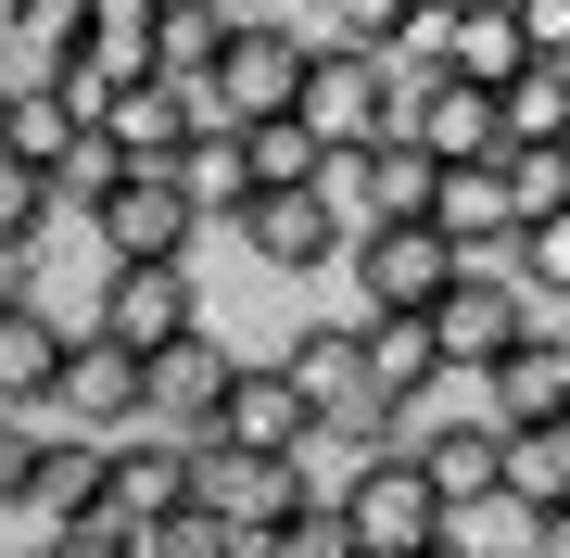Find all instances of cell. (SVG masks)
Segmentation results:
<instances>
[{
  "label": "cell",
  "instance_id": "6da1fadb",
  "mask_svg": "<svg viewBox=\"0 0 570 558\" xmlns=\"http://www.w3.org/2000/svg\"><path fill=\"white\" fill-rule=\"evenodd\" d=\"M292 127L317 153H381L406 140V77L381 51H343V39H305V89H292Z\"/></svg>",
  "mask_w": 570,
  "mask_h": 558
},
{
  "label": "cell",
  "instance_id": "7a4b0ae2",
  "mask_svg": "<svg viewBox=\"0 0 570 558\" xmlns=\"http://www.w3.org/2000/svg\"><path fill=\"white\" fill-rule=\"evenodd\" d=\"M330 508H343L355 558H431V546H444V496L419 482V457H406V444H367L355 470L330 482Z\"/></svg>",
  "mask_w": 570,
  "mask_h": 558
},
{
  "label": "cell",
  "instance_id": "3957f363",
  "mask_svg": "<svg viewBox=\"0 0 570 558\" xmlns=\"http://www.w3.org/2000/svg\"><path fill=\"white\" fill-rule=\"evenodd\" d=\"M279 381L305 393V419H317L330 444H355V457H367V444H393V419H406V407L381 393V369H367L355 317H343V331H305V343L279 355Z\"/></svg>",
  "mask_w": 570,
  "mask_h": 558
},
{
  "label": "cell",
  "instance_id": "277c9868",
  "mask_svg": "<svg viewBox=\"0 0 570 558\" xmlns=\"http://www.w3.org/2000/svg\"><path fill=\"white\" fill-rule=\"evenodd\" d=\"M292 89H305V26H228L216 63L190 77V115L204 127H266V115H292Z\"/></svg>",
  "mask_w": 570,
  "mask_h": 558
},
{
  "label": "cell",
  "instance_id": "5b68a950",
  "mask_svg": "<svg viewBox=\"0 0 570 558\" xmlns=\"http://www.w3.org/2000/svg\"><path fill=\"white\" fill-rule=\"evenodd\" d=\"M532 343V292L508 267H469L456 254V280L431 292V355H444V381H482L494 355H520Z\"/></svg>",
  "mask_w": 570,
  "mask_h": 558
},
{
  "label": "cell",
  "instance_id": "8992f818",
  "mask_svg": "<svg viewBox=\"0 0 570 558\" xmlns=\"http://www.w3.org/2000/svg\"><path fill=\"white\" fill-rule=\"evenodd\" d=\"M39 432H77V444H127L140 432V355H115L102 331L63 343V369L39 393Z\"/></svg>",
  "mask_w": 570,
  "mask_h": 558
},
{
  "label": "cell",
  "instance_id": "52a82bcc",
  "mask_svg": "<svg viewBox=\"0 0 570 558\" xmlns=\"http://www.w3.org/2000/svg\"><path fill=\"white\" fill-rule=\"evenodd\" d=\"M89 228H102L115 267H190V242H204V216H190L178 166H127L102 204H89Z\"/></svg>",
  "mask_w": 570,
  "mask_h": 558
},
{
  "label": "cell",
  "instance_id": "ba28073f",
  "mask_svg": "<svg viewBox=\"0 0 570 558\" xmlns=\"http://www.w3.org/2000/svg\"><path fill=\"white\" fill-rule=\"evenodd\" d=\"M317 482H305V457H242V444H190V508L228 520V533H266V520H292Z\"/></svg>",
  "mask_w": 570,
  "mask_h": 558
},
{
  "label": "cell",
  "instance_id": "9c48e42d",
  "mask_svg": "<svg viewBox=\"0 0 570 558\" xmlns=\"http://www.w3.org/2000/svg\"><path fill=\"white\" fill-rule=\"evenodd\" d=\"M228 355L216 331H190V343H165V355H140V432H165V444H204L216 432V393H228Z\"/></svg>",
  "mask_w": 570,
  "mask_h": 558
},
{
  "label": "cell",
  "instance_id": "30bf717a",
  "mask_svg": "<svg viewBox=\"0 0 570 558\" xmlns=\"http://www.w3.org/2000/svg\"><path fill=\"white\" fill-rule=\"evenodd\" d=\"M115 355H165L204 331V292H190V267H115L102 280V317H89Z\"/></svg>",
  "mask_w": 570,
  "mask_h": 558
},
{
  "label": "cell",
  "instance_id": "8fae6325",
  "mask_svg": "<svg viewBox=\"0 0 570 558\" xmlns=\"http://www.w3.org/2000/svg\"><path fill=\"white\" fill-rule=\"evenodd\" d=\"M355 254V292H367V317H431V292L456 280V254L431 242L419 216H393V228H367V242H343Z\"/></svg>",
  "mask_w": 570,
  "mask_h": 558
},
{
  "label": "cell",
  "instance_id": "7c38bea8",
  "mask_svg": "<svg viewBox=\"0 0 570 558\" xmlns=\"http://www.w3.org/2000/svg\"><path fill=\"white\" fill-rule=\"evenodd\" d=\"M102 140H115V166H178L204 140V115H190L178 77H115L102 89Z\"/></svg>",
  "mask_w": 570,
  "mask_h": 558
},
{
  "label": "cell",
  "instance_id": "4fadbf2b",
  "mask_svg": "<svg viewBox=\"0 0 570 558\" xmlns=\"http://www.w3.org/2000/svg\"><path fill=\"white\" fill-rule=\"evenodd\" d=\"M204 444H242V457H305V444H317V419H305V393L279 381V355H266V369H228Z\"/></svg>",
  "mask_w": 570,
  "mask_h": 558
},
{
  "label": "cell",
  "instance_id": "5bb4252c",
  "mask_svg": "<svg viewBox=\"0 0 570 558\" xmlns=\"http://www.w3.org/2000/svg\"><path fill=\"white\" fill-rule=\"evenodd\" d=\"M165 508H190V444H165V432L102 444V508H89V520L140 533V520H165Z\"/></svg>",
  "mask_w": 570,
  "mask_h": 558
},
{
  "label": "cell",
  "instance_id": "9a60e30c",
  "mask_svg": "<svg viewBox=\"0 0 570 558\" xmlns=\"http://www.w3.org/2000/svg\"><path fill=\"white\" fill-rule=\"evenodd\" d=\"M406 140L431 166H494V89L469 77H406Z\"/></svg>",
  "mask_w": 570,
  "mask_h": 558
},
{
  "label": "cell",
  "instance_id": "2e32d148",
  "mask_svg": "<svg viewBox=\"0 0 570 558\" xmlns=\"http://www.w3.org/2000/svg\"><path fill=\"white\" fill-rule=\"evenodd\" d=\"M63 317L39 305V292H0V419H39V393H51V369H63Z\"/></svg>",
  "mask_w": 570,
  "mask_h": 558
},
{
  "label": "cell",
  "instance_id": "e0dca14e",
  "mask_svg": "<svg viewBox=\"0 0 570 558\" xmlns=\"http://www.w3.org/2000/svg\"><path fill=\"white\" fill-rule=\"evenodd\" d=\"M532 63V39H520V0H444V77H469V89H508Z\"/></svg>",
  "mask_w": 570,
  "mask_h": 558
},
{
  "label": "cell",
  "instance_id": "ac0fdd59",
  "mask_svg": "<svg viewBox=\"0 0 570 558\" xmlns=\"http://www.w3.org/2000/svg\"><path fill=\"white\" fill-rule=\"evenodd\" d=\"M494 153H570V63H520L494 89Z\"/></svg>",
  "mask_w": 570,
  "mask_h": 558
},
{
  "label": "cell",
  "instance_id": "d6986e66",
  "mask_svg": "<svg viewBox=\"0 0 570 558\" xmlns=\"http://www.w3.org/2000/svg\"><path fill=\"white\" fill-rule=\"evenodd\" d=\"M494 496L508 508H570V419H532V432H494Z\"/></svg>",
  "mask_w": 570,
  "mask_h": 558
},
{
  "label": "cell",
  "instance_id": "ffe728a7",
  "mask_svg": "<svg viewBox=\"0 0 570 558\" xmlns=\"http://www.w3.org/2000/svg\"><path fill=\"white\" fill-rule=\"evenodd\" d=\"M228 228H242L266 267H330V254H343V242H330V216H317V190H254Z\"/></svg>",
  "mask_w": 570,
  "mask_h": 558
},
{
  "label": "cell",
  "instance_id": "44dd1931",
  "mask_svg": "<svg viewBox=\"0 0 570 558\" xmlns=\"http://www.w3.org/2000/svg\"><path fill=\"white\" fill-rule=\"evenodd\" d=\"M77 140H89V115L63 102V89H0V153H13L26 178H51Z\"/></svg>",
  "mask_w": 570,
  "mask_h": 558
},
{
  "label": "cell",
  "instance_id": "7402d4cb",
  "mask_svg": "<svg viewBox=\"0 0 570 558\" xmlns=\"http://www.w3.org/2000/svg\"><path fill=\"white\" fill-rule=\"evenodd\" d=\"M26 508L77 533V520L102 508V444H77V432H39V457H26Z\"/></svg>",
  "mask_w": 570,
  "mask_h": 558
},
{
  "label": "cell",
  "instance_id": "603a6c76",
  "mask_svg": "<svg viewBox=\"0 0 570 558\" xmlns=\"http://www.w3.org/2000/svg\"><path fill=\"white\" fill-rule=\"evenodd\" d=\"M406 457H419V482H431L444 508H482V496H494V432H482V419H444V432H419Z\"/></svg>",
  "mask_w": 570,
  "mask_h": 558
},
{
  "label": "cell",
  "instance_id": "cb8c5ba5",
  "mask_svg": "<svg viewBox=\"0 0 570 558\" xmlns=\"http://www.w3.org/2000/svg\"><path fill=\"white\" fill-rule=\"evenodd\" d=\"M355 343H367V369H381L393 407H419V393L444 381V355H431V317H355Z\"/></svg>",
  "mask_w": 570,
  "mask_h": 558
},
{
  "label": "cell",
  "instance_id": "d4e9b609",
  "mask_svg": "<svg viewBox=\"0 0 570 558\" xmlns=\"http://www.w3.org/2000/svg\"><path fill=\"white\" fill-rule=\"evenodd\" d=\"M178 190H190V216H204V228L242 216V204H254V178H242V127H204V140L178 153Z\"/></svg>",
  "mask_w": 570,
  "mask_h": 558
},
{
  "label": "cell",
  "instance_id": "484cf974",
  "mask_svg": "<svg viewBox=\"0 0 570 558\" xmlns=\"http://www.w3.org/2000/svg\"><path fill=\"white\" fill-rule=\"evenodd\" d=\"M153 13L165 0H89V63H102V77H153Z\"/></svg>",
  "mask_w": 570,
  "mask_h": 558
},
{
  "label": "cell",
  "instance_id": "4316f807",
  "mask_svg": "<svg viewBox=\"0 0 570 558\" xmlns=\"http://www.w3.org/2000/svg\"><path fill=\"white\" fill-rule=\"evenodd\" d=\"M317 166H330V153H317V140H305L292 115L242 127V178H254V190H317Z\"/></svg>",
  "mask_w": 570,
  "mask_h": 558
},
{
  "label": "cell",
  "instance_id": "83f0119b",
  "mask_svg": "<svg viewBox=\"0 0 570 558\" xmlns=\"http://www.w3.org/2000/svg\"><path fill=\"white\" fill-rule=\"evenodd\" d=\"M242 558H355V533H343V508H330V496H305L292 520H266Z\"/></svg>",
  "mask_w": 570,
  "mask_h": 558
},
{
  "label": "cell",
  "instance_id": "f1b7e54d",
  "mask_svg": "<svg viewBox=\"0 0 570 558\" xmlns=\"http://www.w3.org/2000/svg\"><path fill=\"white\" fill-rule=\"evenodd\" d=\"M127 558H242V533H228V520H204V508H165V520H140V533H127Z\"/></svg>",
  "mask_w": 570,
  "mask_h": 558
},
{
  "label": "cell",
  "instance_id": "f546056e",
  "mask_svg": "<svg viewBox=\"0 0 570 558\" xmlns=\"http://www.w3.org/2000/svg\"><path fill=\"white\" fill-rule=\"evenodd\" d=\"M494 178H508V228H532V216L570 204V153H494Z\"/></svg>",
  "mask_w": 570,
  "mask_h": 558
},
{
  "label": "cell",
  "instance_id": "4dcf8cb0",
  "mask_svg": "<svg viewBox=\"0 0 570 558\" xmlns=\"http://www.w3.org/2000/svg\"><path fill=\"white\" fill-rule=\"evenodd\" d=\"M367 190H381V228L419 216V204H431V153H419V140H381V153H367Z\"/></svg>",
  "mask_w": 570,
  "mask_h": 558
},
{
  "label": "cell",
  "instance_id": "1f68e13d",
  "mask_svg": "<svg viewBox=\"0 0 570 558\" xmlns=\"http://www.w3.org/2000/svg\"><path fill=\"white\" fill-rule=\"evenodd\" d=\"M39 228H51V178H26L13 153H0V254L26 267V242H39Z\"/></svg>",
  "mask_w": 570,
  "mask_h": 558
},
{
  "label": "cell",
  "instance_id": "d6a6232c",
  "mask_svg": "<svg viewBox=\"0 0 570 558\" xmlns=\"http://www.w3.org/2000/svg\"><path fill=\"white\" fill-rule=\"evenodd\" d=\"M406 13H419V0H330V39H343V51H393Z\"/></svg>",
  "mask_w": 570,
  "mask_h": 558
},
{
  "label": "cell",
  "instance_id": "836d02e7",
  "mask_svg": "<svg viewBox=\"0 0 570 558\" xmlns=\"http://www.w3.org/2000/svg\"><path fill=\"white\" fill-rule=\"evenodd\" d=\"M520 39L532 63H570V0H520Z\"/></svg>",
  "mask_w": 570,
  "mask_h": 558
},
{
  "label": "cell",
  "instance_id": "e575fe53",
  "mask_svg": "<svg viewBox=\"0 0 570 558\" xmlns=\"http://www.w3.org/2000/svg\"><path fill=\"white\" fill-rule=\"evenodd\" d=\"M26 457H39V419H0V496H26Z\"/></svg>",
  "mask_w": 570,
  "mask_h": 558
},
{
  "label": "cell",
  "instance_id": "d590c367",
  "mask_svg": "<svg viewBox=\"0 0 570 558\" xmlns=\"http://www.w3.org/2000/svg\"><path fill=\"white\" fill-rule=\"evenodd\" d=\"M51 558H127V533L115 520H77V533H51Z\"/></svg>",
  "mask_w": 570,
  "mask_h": 558
},
{
  "label": "cell",
  "instance_id": "8d00e7d4",
  "mask_svg": "<svg viewBox=\"0 0 570 558\" xmlns=\"http://www.w3.org/2000/svg\"><path fill=\"white\" fill-rule=\"evenodd\" d=\"M532 558H570V508H546V520H532Z\"/></svg>",
  "mask_w": 570,
  "mask_h": 558
},
{
  "label": "cell",
  "instance_id": "74e56055",
  "mask_svg": "<svg viewBox=\"0 0 570 558\" xmlns=\"http://www.w3.org/2000/svg\"><path fill=\"white\" fill-rule=\"evenodd\" d=\"M13 26H26V0H0V39H13Z\"/></svg>",
  "mask_w": 570,
  "mask_h": 558
},
{
  "label": "cell",
  "instance_id": "f35d334b",
  "mask_svg": "<svg viewBox=\"0 0 570 558\" xmlns=\"http://www.w3.org/2000/svg\"><path fill=\"white\" fill-rule=\"evenodd\" d=\"M558 331H570V317H558Z\"/></svg>",
  "mask_w": 570,
  "mask_h": 558
}]
</instances>
